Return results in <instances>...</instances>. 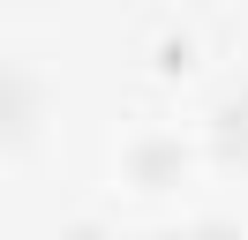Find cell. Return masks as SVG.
I'll return each instance as SVG.
<instances>
[{"label": "cell", "mask_w": 248, "mask_h": 240, "mask_svg": "<svg viewBox=\"0 0 248 240\" xmlns=\"http://www.w3.org/2000/svg\"><path fill=\"white\" fill-rule=\"evenodd\" d=\"M38 105H46V90L31 68H0V135H31Z\"/></svg>", "instance_id": "cell-1"}, {"label": "cell", "mask_w": 248, "mask_h": 240, "mask_svg": "<svg viewBox=\"0 0 248 240\" xmlns=\"http://www.w3.org/2000/svg\"><path fill=\"white\" fill-rule=\"evenodd\" d=\"M173 173H181V143H166V135H136L128 143V180L151 188V180H173Z\"/></svg>", "instance_id": "cell-2"}, {"label": "cell", "mask_w": 248, "mask_h": 240, "mask_svg": "<svg viewBox=\"0 0 248 240\" xmlns=\"http://www.w3.org/2000/svg\"><path fill=\"white\" fill-rule=\"evenodd\" d=\"M211 135H218V150H226V158H248V90H233V98L218 105Z\"/></svg>", "instance_id": "cell-3"}, {"label": "cell", "mask_w": 248, "mask_h": 240, "mask_svg": "<svg viewBox=\"0 0 248 240\" xmlns=\"http://www.w3.org/2000/svg\"><path fill=\"white\" fill-rule=\"evenodd\" d=\"M158 68H188V38H158Z\"/></svg>", "instance_id": "cell-4"}, {"label": "cell", "mask_w": 248, "mask_h": 240, "mask_svg": "<svg viewBox=\"0 0 248 240\" xmlns=\"http://www.w3.org/2000/svg\"><path fill=\"white\" fill-rule=\"evenodd\" d=\"M166 240H233V225H188V233H166Z\"/></svg>", "instance_id": "cell-5"}, {"label": "cell", "mask_w": 248, "mask_h": 240, "mask_svg": "<svg viewBox=\"0 0 248 240\" xmlns=\"http://www.w3.org/2000/svg\"><path fill=\"white\" fill-rule=\"evenodd\" d=\"M61 240H106V233H98V225H91V218H76V225H68V233H61Z\"/></svg>", "instance_id": "cell-6"}]
</instances>
